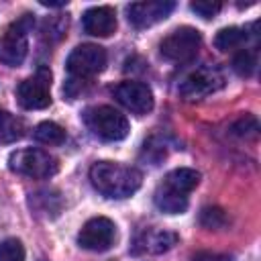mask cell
Here are the masks:
<instances>
[{"label": "cell", "instance_id": "cell-18", "mask_svg": "<svg viewBox=\"0 0 261 261\" xmlns=\"http://www.w3.org/2000/svg\"><path fill=\"white\" fill-rule=\"evenodd\" d=\"M232 67H234V71H237L239 75H245V77L253 75L255 69H257V53L251 51V49H243V51H239V53L234 55Z\"/></svg>", "mask_w": 261, "mask_h": 261}, {"label": "cell", "instance_id": "cell-7", "mask_svg": "<svg viewBox=\"0 0 261 261\" xmlns=\"http://www.w3.org/2000/svg\"><path fill=\"white\" fill-rule=\"evenodd\" d=\"M222 86H224V73L218 67L206 65L186 75V80L179 84V94L186 100H200L218 92Z\"/></svg>", "mask_w": 261, "mask_h": 261}, {"label": "cell", "instance_id": "cell-16", "mask_svg": "<svg viewBox=\"0 0 261 261\" xmlns=\"http://www.w3.org/2000/svg\"><path fill=\"white\" fill-rule=\"evenodd\" d=\"M24 135V122L16 118L12 112L0 108V141L14 143Z\"/></svg>", "mask_w": 261, "mask_h": 261}, {"label": "cell", "instance_id": "cell-9", "mask_svg": "<svg viewBox=\"0 0 261 261\" xmlns=\"http://www.w3.org/2000/svg\"><path fill=\"white\" fill-rule=\"evenodd\" d=\"M116 239V226L110 218L106 216H96V218H90L82 230L77 232V243L82 249H88V251H106L112 247Z\"/></svg>", "mask_w": 261, "mask_h": 261}, {"label": "cell", "instance_id": "cell-14", "mask_svg": "<svg viewBox=\"0 0 261 261\" xmlns=\"http://www.w3.org/2000/svg\"><path fill=\"white\" fill-rule=\"evenodd\" d=\"M177 243V234L169 230H149L137 239L135 253H165Z\"/></svg>", "mask_w": 261, "mask_h": 261}, {"label": "cell", "instance_id": "cell-12", "mask_svg": "<svg viewBox=\"0 0 261 261\" xmlns=\"http://www.w3.org/2000/svg\"><path fill=\"white\" fill-rule=\"evenodd\" d=\"M82 27L88 35L94 37H110L116 31V14L110 6H94L88 8L82 16Z\"/></svg>", "mask_w": 261, "mask_h": 261}, {"label": "cell", "instance_id": "cell-3", "mask_svg": "<svg viewBox=\"0 0 261 261\" xmlns=\"http://www.w3.org/2000/svg\"><path fill=\"white\" fill-rule=\"evenodd\" d=\"M84 122L102 141H122L130 130V124H128L126 116L122 112H118L116 108H112V106H92V108H88L84 112Z\"/></svg>", "mask_w": 261, "mask_h": 261}, {"label": "cell", "instance_id": "cell-6", "mask_svg": "<svg viewBox=\"0 0 261 261\" xmlns=\"http://www.w3.org/2000/svg\"><path fill=\"white\" fill-rule=\"evenodd\" d=\"M65 67L71 77H77V80L92 77L106 67V51H104V47L94 45V43L77 45L67 55Z\"/></svg>", "mask_w": 261, "mask_h": 261}, {"label": "cell", "instance_id": "cell-11", "mask_svg": "<svg viewBox=\"0 0 261 261\" xmlns=\"http://www.w3.org/2000/svg\"><path fill=\"white\" fill-rule=\"evenodd\" d=\"M173 8H175V2L171 0H149V2L130 4L126 8V14H128V22L135 29H147L159 20H165Z\"/></svg>", "mask_w": 261, "mask_h": 261}, {"label": "cell", "instance_id": "cell-1", "mask_svg": "<svg viewBox=\"0 0 261 261\" xmlns=\"http://www.w3.org/2000/svg\"><path fill=\"white\" fill-rule=\"evenodd\" d=\"M92 186L108 198H128L141 188L143 175L137 167L116 161H96L90 167Z\"/></svg>", "mask_w": 261, "mask_h": 261}, {"label": "cell", "instance_id": "cell-8", "mask_svg": "<svg viewBox=\"0 0 261 261\" xmlns=\"http://www.w3.org/2000/svg\"><path fill=\"white\" fill-rule=\"evenodd\" d=\"M16 98L27 110H43L51 104V73L39 69L35 75L22 80L16 88Z\"/></svg>", "mask_w": 261, "mask_h": 261}, {"label": "cell", "instance_id": "cell-2", "mask_svg": "<svg viewBox=\"0 0 261 261\" xmlns=\"http://www.w3.org/2000/svg\"><path fill=\"white\" fill-rule=\"evenodd\" d=\"M35 24L31 14H22L0 33V63L20 65L29 51V33Z\"/></svg>", "mask_w": 261, "mask_h": 261}, {"label": "cell", "instance_id": "cell-23", "mask_svg": "<svg viewBox=\"0 0 261 261\" xmlns=\"http://www.w3.org/2000/svg\"><path fill=\"white\" fill-rule=\"evenodd\" d=\"M194 261H228V257L216 255V253H198L194 257Z\"/></svg>", "mask_w": 261, "mask_h": 261}, {"label": "cell", "instance_id": "cell-4", "mask_svg": "<svg viewBox=\"0 0 261 261\" xmlns=\"http://www.w3.org/2000/svg\"><path fill=\"white\" fill-rule=\"evenodd\" d=\"M8 167L10 171L18 175H27L33 179H45L57 173L59 163L53 155H49L43 149H18L10 153L8 157Z\"/></svg>", "mask_w": 261, "mask_h": 261}, {"label": "cell", "instance_id": "cell-13", "mask_svg": "<svg viewBox=\"0 0 261 261\" xmlns=\"http://www.w3.org/2000/svg\"><path fill=\"white\" fill-rule=\"evenodd\" d=\"M198 181H200V173L196 169H192V167H177V169H171L165 175V179H163V184L159 188H163L165 192H171L175 196L188 198V194L198 186Z\"/></svg>", "mask_w": 261, "mask_h": 261}, {"label": "cell", "instance_id": "cell-10", "mask_svg": "<svg viewBox=\"0 0 261 261\" xmlns=\"http://www.w3.org/2000/svg\"><path fill=\"white\" fill-rule=\"evenodd\" d=\"M112 94L126 110L135 114H147L153 108V92L143 82H120Z\"/></svg>", "mask_w": 261, "mask_h": 261}, {"label": "cell", "instance_id": "cell-21", "mask_svg": "<svg viewBox=\"0 0 261 261\" xmlns=\"http://www.w3.org/2000/svg\"><path fill=\"white\" fill-rule=\"evenodd\" d=\"M257 130H259V124L255 116H243L232 124V133L241 137H257Z\"/></svg>", "mask_w": 261, "mask_h": 261}, {"label": "cell", "instance_id": "cell-19", "mask_svg": "<svg viewBox=\"0 0 261 261\" xmlns=\"http://www.w3.org/2000/svg\"><path fill=\"white\" fill-rule=\"evenodd\" d=\"M226 222H228V218L222 208L208 206L200 212V224L206 228H222V226H226Z\"/></svg>", "mask_w": 261, "mask_h": 261}, {"label": "cell", "instance_id": "cell-20", "mask_svg": "<svg viewBox=\"0 0 261 261\" xmlns=\"http://www.w3.org/2000/svg\"><path fill=\"white\" fill-rule=\"evenodd\" d=\"M0 261H24V247L18 239H6L0 243Z\"/></svg>", "mask_w": 261, "mask_h": 261}, {"label": "cell", "instance_id": "cell-22", "mask_svg": "<svg viewBox=\"0 0 261 261\" xmlns=\"http://www.w3.org/2000/svg\"><path fill=\"white\" fill-rule=\"evenodd\" d=\"M190 8L196 14H200L202 18H212V16H216L220 12L222 4L220 2H210V0H198V2H192Z\"/></svg>", "mask_w": 261, "mask_h": 261}, {"label": "cell", "instance_id": "cell-15", "mask_svg": "<svg viewBox=\"0 0 261 261\" xmlns=\"http://www.w3.org/2000/svg\"><path fill=\"white\" fill-rule=\"evenodd\" d=\"M247 39H249V31L245 27H226V29H220L216 33L214 45L220 51H228V49L241 47Z\"/></svg>", "mask_w": 261, "mask_h": 261}, {"label": "cell", "instance_id": "cell-5", "mask_svg": "<svg viewBox=\"0 0 261 261\" xmlns=\"http://www.w3.org/2000/svg\"><path fill=\"white\" fill-rule=\"evenodd\" d=\"M202 45V35L194 27H179L171 31L163 41L159 43V53L175 63H184L196 57L198 49Z\"/></svg>", "mask_w": 261, "mask_h": 261}, {"label": "cell", "instance_id": "cell-17", "mask_svg": "<svg viewBox=\"0 0 261 261\" xmlns=\"http://www.w3.org/2000/svg\"><path fill=\"white\" fill-rule=\"evenodd\" d=\"M33 135L43 145H61L65 141V130L57 122H51V120H45V122L37 124Z\"/></svg>", "mask_w": 261, "mask_h": 261}]
</instances>
